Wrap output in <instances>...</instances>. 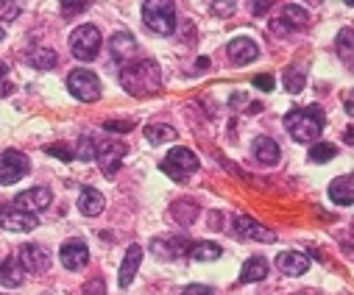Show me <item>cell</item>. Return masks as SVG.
Masks as SVG:
<instances>
[{"mask_svg":"<svg viewBox=\"0 0 354 295\" xmlns=\"http://www.w3.org/2000/svg\"><path fill=\"white\" fill-rule=\"evenodd\" d=\"M86 9H90V3H62V15L64 17H75V15L86 12Z\"/></svg>","mask_w":354,"mask_h":295,"instance_id":"obj_37","label":"cell"},{"mask_svg":"<svg viewBox=\"0 0 354 295\" xmlns=\"http://www.w3.org/2000/svg\"><path fill=\"white\" fill-rule=\"evenodd\" d=\"M50 201H53V195H50L48 187H31L26 192H17L12 204L26 209V212H31V215H39V212H45L50 207Z\"/></svg>","mask_w":354,"mask_h":295,"instance_id":"obj_10","label":"cell"},{"mask_svg":"<svg viewBox=\"0 0 354 295\" xmlns=\"http://www.w3.org/2000/svg\"><path fill=\"white\" fill-rule=\"evenodd\" d=\"M198 212H201V209H198L196 201H176V204L170 207V218L179 223V226H185V229L198 218Z\"/></svg>","mask_w":354,"mask_h":295,"instance_id":"obj_25","label":"cell"},{"mask_svg":"<svg viewBox=\"0 0 354 295\" xmlns=\"http://www.w3.org/2000/svg\"><path fill=\"white\" fill-rule=\"evenodd\" d=\"M0 226H3L6 231H15V234L34 231L39 226V218L26 212V209H20V207H15V204H0Z\"/></svg>","mask_w":354,"mask_h":295,"instance_id":"obj_8","label":"cell"},{"mask_svg":"<svg viewBox=\"0 0 354 295\" xmlns=\"http://www.w3.org/2000/svg\"><path fill=\"white\" fill-rule=\"evenodd\" d=\"M142 248L134 242V245H129V251H126V256H123V265H120V270H118V284L120 287H129L131 281H134V276H137V270H140V265H142Z\"/></svg>","mask_w":354,"mask_h":295,"instance_id":"obj_17","label":"cell"},{"mask_svg":"<svg viewBox=\"0 0 354 295\" xmlns=\"http://www.w3.org/2000/svg\"><path fill=\"white\" fill-rule=\"evenodd\" d=\"M67 89L73 97H78V101L84 104H95L98 97H101V81L93 70H73L70 78H67Z\"/></svg>","mask_w":354,"mask_h":295,"instance_id":"obj_6","label":"cell"},{"mask_svg":"<svg viewBox=\"0 0 354 295\" xmlns=\"http://www.w3.org/2000/svg\"><path fill=\"white\" fill-rule=\"evenodd\" d=\"M285 89L293 92V95H299L304 89V73L299 67H288L285 70Z\"/></svg>","mask_w":354,"mask_h":295,"instance_id":"obj_31","label":"cell"},{"mask_svg":"<svg viewBox=\"0 0 354 295\" xmlns=\"http://www.w3.org/2000/svg\"><path fill=\"white\" fill-rule=\"evenodd\" d=\"M335 153H337V148H335L332 142H313V148H310V162L326 164L329 159H335Z\"/></svg>","mask_w":354,"mask_h":295,"instance_id":"obj_29","label":"cell"},{"mask_svg":"<svg viewBox=\"0 0 354 295\" xmlns=\"http://www.w3.org/2000/svg\"><path fill=\"white\" fill-rule=\"evenodd\" d=\"M17 256H20L23 267H26V273H45V270H50V265H53L50 251H48V248H42V245H37V242L23 245Z\"/></svg>","mask_w":354,"mask_h":295,"instance_id":"obj_12","label":"cell"},{"mask_svg":"<svg viewBox=\"0 0 354 295\" xmlns=\"http://www.w3.org/2000/svg\"><path fill=\"white\" fill-rule=\"evenodd\" d=\"M176 129L173 126H165V123H153V126H145V140L153 142V145H165V142H176Z\"/></svg>","mask_w":354,"mask_h":295,"instance_id":"obj_26","label":"cell"},{"mask_svg":"<svg viewBox=\"0 0 354 295\" xmlns=\"http://www.w3.org/2000/svg\"><path fill=\"white\" fill-rule=\"evenodd\" d=\"M45 153H48V156H59V159H64V162L75 159V156H73V151H70L67 145H50V148H45Z\"/></svg>","mask_w":354,"mask_h":295,"instance_id":"obj_34","label":"cell"},{"mask_svg":"<svg viewBox=\"0 0 354 295\" xmlns=\"http://www.w3.org/2000/svg\"><path fill=\"white\" fill-rule=\"evenodd\" d=\"M120 84L129 95H137V97H145V95H153L162 89V70L156 61L151 59H142L137 64H126L120 70Z\"/></svg>","mask_w":354,"mask_h":295,"instance_id":"obj_1","label":"cell"},{"mask_svg":"<svg viewBox=\"0 0 354 295\" xmlns=\"http://www.w3.org/2000/svg\"><path fill=\"white\" fill-rule=\"evenodd\" d=\"M126 151L129 148L123 142H118V140H95V159H98V164H101V170H104L106 178H112L118 173Z\"/></svg>","mask_w":354,"mask_h":295,"instance_id":"obj_7","label":"cell"},{"mask_svg":"<svg viewBox=\"0 0 354 295\" xmlns=\"http://www.w3.org/2000/svg\"><path fill=\"white\" fill-rule=\"evenodd\" d=\"M137 39L131 37V31H115L112 39H109V53H112V61L126 67L131 59H137Z\"/></svg>","mask_w":354,"mask_h":295,"instance_id":"obj_11","label":"cell"},{"mask_svg":"<svg viewBox=\"0 0 354 295\" xmlns=\"http://www.w3.org/2000/svg\"><path fill=\"white\" fill-rule=\"evenodd\" d=\"M282 20H285L290 28H296V26H307V23H310V15L304 12V6H299V3H288V6L282 9Z\"/></svg>","mask_w":354,"mask_h":295,"instance_id":"obj_28","label":"cell"},{"mask_svg":"<svg viewBox=\"0 0 354 295\" xmlns=\"http://www.w3.org/2000/svg\"><path fill=\"white\" fill-rule=\"evenodd\" d=\"M329 198H332L337 207H351L354 189H351V175H348V173L340 175V178H335V181L329 184Z\"/></svg>","mask_w":354,"mask_h":295,"instance_id":"obj_22","label":"cell"},{"mask_svg":"<svg viewBox=\"0 0 354 295\" xmlns=\"http://www.w3.org/2000/svg\"><path fill=\"white\" fill-rule=\"evenodd\" d=\"M248 9H251L254 15H265V12L271 9V3H248Z\"/></svg>","mask_w":354,"mask_h":295,"instance_id":"obj_41","label":"cell"},{"mask_svg":"<svg viewBox=\"0 0 354 295\" xmlns=\"http://www.w3.org/2000/svg\"><path fill=\"white\" fill-rule=\"evenodd\" d=\"M26 64H31L34 70H53L59 64V56L50 48H31L26 50Z\"/></svg>","mask_w":354,"mask_h":295,"instance_id":"obj_23","label":"cell"},{"mask_svg":"<svg viewBox=\"0 0 354 295\" xmlns=\"http://www.w3.org/2000/svg\"><path fill=\"white\" fill-rule=\"evenodd\" d=\"M198 156L190 151V148H182V145H176V148H170L167 151V156L162 159V173H167L173 181H187V175L190 173H196L198 170Z\"/></svg>","mask_w":354,"mask_h":295,"instance_id":"obj_4","label":"cell"},{"mask_svg":"<svg viewBox=\"0 0 354 295\" xmlns=\"http://www.w3.org/2000/svg\"><path fill=\"white\" fill-rule=\"evenodd\" d=\"M104 45V37L95 26H78L73 34H70V50L78 61H93L98 56Z\"/></svg>","mask_w":354,"mask_h":295,"instance_id":"obj_5","label":"cell"},{"mask_svg":"<svg viewBox=\"0 0 354 295\" xmlns=\"http://www.w3.org/2000/svg\"><path fill=\"white\" fill-rule=\"evenodd\" d=\"M196 67H198V70H201V67H209V59H198Z\"/></svg>","mask_w":354,"mask_h":295,"instance_id":"obj_43","label":"cell"},{"mask_svg":"<svg viewBox=\"0 0 354 295\" xmlns=\"http://www.w3.org/2000/svg\"><path fill=\"white\" fill-rule=\"evenodd\" d=\"M73 156L81 159V162H93V159H95V140L84 134V137L78 140V148L73 151Z\"/></svg>","mask_w":354,"mask_h":295,"instance_id":"obj_30","label":"cell"},{"mask_svg":"<svg viewBox=\"0 0 354 295\" xmlns=\"http://www.w3.org/2000/svg\"><path fill=\"white\" fill-rule=\"evenodd\" d=\"M265 276H268V259L265 256H251L245 265H243V270H240V281L243 284H248V281H262Z\"/></svg>","mask_w":354,"mask_h":295,"instance_id":"obj_24","label":"cell"},{"mask_svg":"<svg viewBox=\"0 0 354 295\" xmlns=\"http://www.w3.org/2000/svg\"><path fill=\"white\" fill-rule=\"evenodd\" d=\"M151 251H153L156 259H165V262H167V259L185 256V254L190 251V245H187L182 237H173V240H165V237L159 240V237H156V240H151Z\"/></svg>","mask_w":354,"mask_h":295,"instance_id":"obj_16","label":"cell"},{"mask_svg":"<svg viewBox=\"0 0 354 295\" xmlns=\"http://www.w3.org/2000/svg\"><path fill=\"white\" fill-rule=\"evenodd\" d=\"M187 254H190L196 262H215V259H221L223 248H221L218 242H196V245H190Z\"/></svg>","mask_w":354,"mask_h":295,"instance_id":"obj_27","label":"cell"},{"mask_svg":"<svg viewBox=\"0 0 354 295\" xmlns=\"http://www.w3.org/2000/svg\"><path fill=\"white\" fill-rule=\"evenodd\" d=\"M142 23L153 34L170 37L176 31V3H170V0H148V3H142Z\"/></svg>","mask_w":354,"mask_h":295,"instance_id":"obj_3","label":"cell"},{"mask_svg":"<svg viewBox=\"0 0 354 295\" xmlns=\"http://www.w3.org/2000/svg\"><path fill=\"white\" fill-rule=\"evenodd\" d=\"M182 295H215V292L209 287H204V284H190V287L182 289Z\"/></svg>","mask_w":354,"mask_h":295,"instance_id":"obj_38","label":"cell"},{"mask_svg":"<svg viewBox=\"0 0 354 295\" xmlns=\"http://www.w3.org/2000/svg\"><path fill=\"white\" fill-rule=\"evenodd\" d=\"M254 86L262 89V92H274L277 81H274V75H257V78H254Z\"/></svg>","mask_w":354,"mask_h":295,"instance_id":"obj_36","label":"cell"},{"mask_svg":"<svg viewBox=\"0 0 354 295\" xmlns=\"http://www.w3.org/2000/svg\"><path fill=\"white\" fill-rule=\"evenodd\" d=\"M26 281V267L20 262V256H9L3 265H0V284L3 287H20Z\"/></svg>","mask_w":354,"mask_h":295,"instance_id":"obj_20","label":"cell"},{"mask_svg":"<svg viewBox=\"0 0 354 295\" xmlns=\"http://www.w3.org/2000/svg\"><path fill=\"white\" fill-rule=\"evenodd\" d=\"M84 295H106V287L101 278H93V281H86L84 284Z\"/></svg>","mask_w":354,"mask_h":295,"instance_id":"obj_35","label":"cell"},{"mask_svg":"<svg viewBox=\"0 0 354 295\" xmlns=\"http://www.w3.org/2000/svg\"><path fill=\"white\" fill-rule=\"evenodd\" d=\"M129 129H131V123H112V120L106 123V131H129Z\"/></svg>","mask_w":354,"mask_h":295,"instance_id":"obj_40","label":"cell"},{"mask_svg":"<svg viewBox=\"0 0 354 295\" xmlns=\"http://www.w3.org/2000/svg\"><path fill=\"white\" fill-rule=\"evenodd\" d=\"M3 37H6V31H3V28H0V39H3Z\"/></svg>","mask_w":354,"mask_h":295,"instance_id":"obj_45","label":"cell"},{"mask_svg":"<svg viewBox=\"0 0 354 295\" xmlns=\"http://www.w3.org/2000/svg\"><path fill=\"white\" fill-rule=\"evenodd\" d=\"M234 234L243 237V240H257V242H274L277 234L271 229H265L259 226L254 218L248 215H234Z\"/></svg>","mask_w":354,"mask_h":295,"instance_id":"obj_14","label":"cell"},{"mask_svg":"<svg viewBox=\"0 0 354 295\" xmlns=\"http://www.w3.org/2000/svg\"><path fill=\"white\" fill-rule=\"evenodd\" d=\"M277 267L285 276H304L310 270V256L301 254V251H285V254L277 256Z\"/></svg>","mask_w":354,"mask_h":295,"instance_id":"obj_18","label":"cell"},{"mask_svg":"<svg viewBox=\"0 0 354 295\" xmlns=\"http://www.w3.org/2000/svg\"><path fill=\"white\" fill-rule=\"evenodd\" d=\"M28 170H31V162H28L26 153H20V151H3L0 153V184L3 187L17 184Z\"/></svg>","mask_w":354,"mask_h":295,"instance_id":"obj_9","label":"cell"},{"mask_svg":"<svg viewBox=\"0 0 354 295\" xmlns=\"http://www.w3.org/2000/svg\"><path fill=\"white\" fill-rule=\"evenodd\" d=\"M343 106H346V115H351V92H346V101H343Z\"/></svg>","mask_w":354,"mask_h":295,"instance_id":"obj_42","label":"cell"},{"mask_svg":"<svg viewBox=\"0 0 354 295\" xmlns=\"http://www.w3.org/2000/svg\"><path fill=\"white\" fill-rule=\"evenodd\" d=\"M59 262L67 270H84L86 265H90V248H86L84 240H67L59 248Z\"/></svg>","mask_w":354,"mask_h":295,"instance_id":"obj_13","label":"cell"},{"mask_svg":"<svg viewBox=\"0 0 354 295\" xmlns=\"http://www.w3.org/2000/svg\"><path fill=\"white\" fill-rule=\"evenodd\" d=\"M251 151H254V159L262 162V164H277L279 156H282L277 140H271V137H257L254 145H251Z\"/></svg>","mask_w":354,"mask_h":295,"instance_id":"obj_21","label":"cell"},{"mask_svg":"<svg viewBox=\"0 0 354 295\" xmlns=\"http://www.w3.org/2000/svg\"><path fill=\"white\" fill-rule=\"evenodd\" d=\"M212 9H215V15H226V17H229L237 6H234V3H212Z\"/></svg>","mask_w":354,"mask_h":295,"instance_id":"obj_39","label":"cell"},{"mask_svg":"<svg viewBox=\"0 0 354 295\" xmlns=\"http://www.w3.org/2000/svg\"><path fill=\"white\" fill-rule=\"evenodd\" d=\"M20 15H23V3H17V0H3V3H0V20L3 23H12Z\"/></svg>","mask_w":354,"mask_h":295,"instance_id":"obj_33","label":"cell"},{"mask_svg":"<svg viewBox=\"0 0 354 295\" xmlns=\"http://www.w3.org/2000/svg\"><path fill=\"white\" fill-rule=\"evenodd\" d=\"M285 129L296 142L313 145L318 142L321 131H324V112L318 106H304V109H293L285 117Z\"/></svg>","mask_w":354,"mask_h":295,"instance_id":"obj_2","label":"cell"},{"mask_svg":"<svg viewBox=\"0 0 354 295\" xmlns=\"http://www.w3.org/2000/svg\"><path fill=\"white\" fill-rule=\"evenodd\" d=\"M104 207H106L104 192H98V189H93V187H84V189H81V195H78V212H81V215L95 218V215L104 212Z\"/></svg>","mask_w":354,"mask_h":295,"instance_id":"obj_19","label":"cell"},{"mask_svg":"<svg viewBox=\"0 0 354 295\" xmlns=\"http://www.w3.org/2000/svg\"><path fill=\"white\" fill-rule=\"evenodd\" d=\"M226 53H229V61H232V64L243 67V64H251V61L259 56V48H257L254 39L237 37V39H232V42L226 45Z\"/></svg>","mask_w":354,"mask_h":295,"instance_id":"obj_15","label":"cell"},{"mask_svg":"<svg viewBox=\"0 0 354 295\" xmlns=\"http://www.w3.org/2000/svg\"><path fill=\"white\" fill-rule=\"evenodd\" d=\"M351 39H354L351 28H343V31L337 34V53H340V59H343L346 64H351Z\"/></svg>","mask_w":354,"mask_h":295,"instance_id":"obj_32","label":"cell"},{"mask_svg":"<svg viewBox=\"0 0 354 295\" xmlns=\"http://www.w3.org/2000/svg\"><path fill=\"white\" fill-rule=\"evenodd\" d=\"M0 295H6V292H0Z\"/></svg>","mask_w":354,"mask_h":295,"instance_id":"obj_46","label":"cell"},{"mask_svg":"<svg viewBox=\"0 0 354 295\" xmlns=\"http://www.w3.org/2000/svg\"><path fill=\"white\" fill-rule=\"evenodd\" d=\"M6 73H9V67H6V64H3V61H0V78H3V75H6Z\"/></svg>","mask_w":354,"mask_h":295,"instance_id":"obj_44","label":"cell"}]
</instances>
